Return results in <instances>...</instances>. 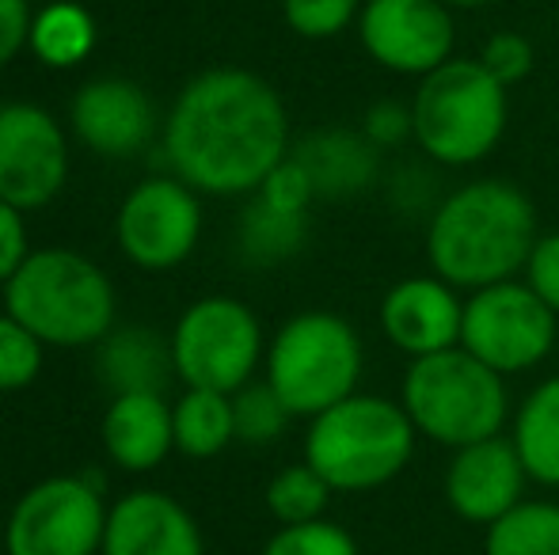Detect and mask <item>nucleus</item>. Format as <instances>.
Returning a JSON list of instances; mask_svg holds the SVG:
<instances>
[{
	"instance_id": "38",
	"label": "nucleus",
	"mask_w": 559,
	"mask_h": 555,
	"mask_svg": "<svg viewBox=\"0 0 559 555\" xmlns=\"http://www.w3.org/2000/svg\"><path fill=\"white\" fill-rule=\"evenodd\" d=\"M4 533H8V518L0 514V544H4Z\"/></svg>"
},
{
	"instance_id": "17",
	"label": "nucleus",
	"mask_w": 559,
	"mask_h": 555,
	"mask_svg": "<svg viewBox=\"0 0 559 555\" xmlns=\"http://www.w3.org/2000/svg\"><path fill=\"white\" fill-rule=\"evenodd\" d=\"M99 555H206L202 529L164 491H130L107 510Z\"/></svg>"
},
{
	"instance_id": "33",
	"label": "nucleus",
	"mask_w": 559,
	"mask_h": 555,
	"mask_svg": "<svg viewBox=\"0 0 559 555\" xmlns=\"http://www.w3.org/2000/svg\"><path fill=\"white\" fill-rule=\"evenodd\" d=\"M522 281L559 316V232H540L522 270Z\"/></svg>"
},
{
	"instance_id": "31",
	"label": "nucleus",
	"mask_w": 559,
	"mask_h": 555,
	"mask_svg": "<svg viewBox=\"0 0 559 555\" xmlns=\"http://www.w3.org/2000/svg\"><path fill=\"white\" fill-rule=\"evenodd\" d=\"M476 58H479V65L499 84H507V88L522 84L525 76L533 73V46H530V38L518 35V31H499V35H491L479 46Z\"/></svg>"
},
{
	"instance_id": "24",
	"label": "nucleus",
	"mask_w": 559,
	"mask_h": 555,
	"mask_svg": "<svg viewBox=\"0 0 559 555\" xmlns=\"http://www.w3.org/2000/svg\"><path fill=\"white\" fill-rule=\"evenodd\" d=\"M484 555H559V503L522 498L484 529Z\"/></svg>"
},
{
	"instance_id": "21",
	"label": "nucleus",
	"mask_w": 559,
	"mask_h": 555,
	"mask_svg": "<svg viewBox=\"0 0 559 555\" xmlns=\"http://www.w3.org/2000/svg\"><path fill=\"white\" fill-rule=\"evenodd\" d=\"M510 442L530 483L559 487V377H548L522 400L510 419Z\"/></svg>"
},
{
	"instance_id": "10",
	"label": "nucleus",
	"mask_w": 559,
	"mask_h": 555,
	"mask_svg": "<svg viewBox=\"0 0 559 555\" xmlns=\"http://www.w3.org/2000/svg\"><path fill=\"white\" fill-rule=\"evenodd\" d=\"M107 506L81 475H50L8 514L4 555H99Z\"/></svg>"
},
{
	"instance_id": "29",
	"label": "nucleus",
	"mask_w": 559,
	"mask_h": 555,
	"mask_svg": "<svg viewBox=\"0 0 559 555\" xmlns=\"http://www.w3.org/2000/svg\"><path fill=\"white\" fill-rule=\"evenodd\" d=\"M263 555H361L358 541L343 526L328 518L305 526H278V533L263 544Z\"/></svg>"
},
{
	"instance_id": "13",
	"label": "nucleus",
	"mask_w": 559,
	"mask_h": 555,
	"mask_svg": "<svg viewBox=\"0 0 559 555\" xmlns=\"http://www.w3.org/2000/svg\"><path fill=\"white\" fill-rule=\"evenodd\" d=\"M69 179V141L50 111L35 104L0 107V202L43 209Z\"/></svg>"
},
{
	"instance_id": "15",
	"label": "nucleus",
	"mask_w": 559,
	"mask_h": 555,
	"mask_svg": "<svg viewBox=\"0 0 559 555\" xmlns=\"http://www.w3.org/2000/svg\"><path fill=\"white\" fill-rule=\"evenodd\" d=\"M461 289H453L438 275L400 278L381 301V335L412 362L461 347Z\"/></svg>"
},
{
	"instance_id": "14",
	"label": "nucleus",
	"mask_w": 559,
	"mask_h": 555,
	"mask_svg": "<svg viewBox=\"0 0 559 555\" xmlns=\"http://www.w3.org/2000/svg\"><path fill=\"white\" fill-rule=\"evenodd\" d=\"M525 475L518 449L507 434L484 437L464 449H453L445 464V506L468 526H495L502 514H510L525 498Z\"/></svg>"
},
{
	"instance_id": "11",
	"label": "nucleus",
	"mask_w": 559,
	"mask_h": 555,
	"mask_svg": "<svg viewBox=\"0 0 559 555\" xmlns=\"http://www.w3.org/2000/svg\"><path fill=\"white\" fill-rule=\"evenodd\" d=\"M115 237L122 255L141 270H171L199 248L202 206L199 191L176 176H156L138 183L122 198L115 217Z\"/></svg>"
},
{
	"instance_id": "7",
	"label": "nucleus",
	"mask_w": 559,
	"mask_h": 555,
	"mask_svg": "<svg viewBox=\"0 0 559 555\" xmlns=\"http://www.w3.org/2000/svg\"><path fill=\"white\" fill-rule=\"evenodd\" d=\"M266 385L294 419H317L358 393L366 350L350 319L328 309L289 316L266 342Z\"/></svg>"
},
{
	"instance_id": "5",
	"label": "nucleus",
	"mask_w": 559,
	"mask_h": 555,
	"mask_svg": "<svg viewBox=\"0 0 559 555\" xmlns=\"http://www.w3.org/2000/svg\"><path fill=\"white\" fill-rule=\"evenodd\" d=\"M415 434L404 403L354 393L324 415L309 419L305 460L343 495H366L392 483L415 457Z\"/></svg>"
},
{
	"instance_id": "1",
	"label": "nucleus",
	"mask_w": 559,
	"mask_h": 555,
	"mask_svg": "<svg viewBox=\"0 0 559 555\" xmlns=\"http://www.w3.org/2000/svg\"><path fill=\"white\" fill-rule=\"evenodd\" d=\"M164 156L176 179L199 194H255L289 156L286 104L248 69H206L171 107Z\"/></svg>"
},
{
	"instance_id": "3",
	"label": "nucleus",
	"mask_w": 559,
	"mask_h": 555,
	"mask_svg": "<svg viewBox=\"0 0 559 555\" xmlns=\"http://www.w3.org/2000/svg\"><path fill=\"white\" fill-rule=\"evenodd\" d=\"M4 312L43 347H92L115 331V286L73 248H43L4 286Z\"/></svg>"
},
{
	"instance_id": "8",
	"label": "nucleus",
	"mask_w": 559,
	"mask_h": 555,
	"mask_svg": "<svg viewBox=\"0 0 559 555\" xmlns=\"http://www.w3.org/2000/svg\"><path fill=\"white\" fill-rule=\"evenodd\" d=\"M266 358L259 316L236 297H202L171 331V362L187 388L240 393Z\"/></svg>"
},
{
	"instance_id": "30",
	"label": "nucleus",
	"mask_w": 559,
	"mask_h": 555,
	"mask_svg": "<svg viewBox=\"0 0 559 555\" xmlns=\"http://www.w3.org/2000/svg\"><path fill=\"white\" fill-rule=\"evenodd\" d=\"M43 370V342L15 316H0V393L27 388Z\"/></svg>"
},
{
	"instance_id": "9",
	"label": "nucleus",
	"mask_w": 559,
	"mask_h": 555,
	"mask_svg": "<svg viewBox=\"0 0 559 555\" xmlns=\"http://www.w3.org/2000/svg\"><path fill=\"white\" fill-rule=\"evenodd\" d=\"M559 339V316L522 278L464 293L461 347L487 370L518 377L548 362Z\"/></svg>"
},
{
	"instance_id": "25",
	"label": "nucleus",
	"mask_w": 559,
	"mask_h": 555,
	"mask_svg": "<svg viewBox=\"0 0 559 555\" xmlns=\"http://www.w3.org/2000/svg\"><path fill=\"white\" fill-rule=\"evenodd\" d=\"M240 255L255 267H274V263L294 260L309 240V214H286V209L266 206L255 198L240 217Z\"/></svg>"
},
{
	"instance_id": "34",
	"label": "nucleus",
	"mask_w": 559,
	"mask_h": 555,
	"mask_svg": "<svg viewBox=\"0 0 559 555\" xmlns=\"http://www.w3.org/2000/svg\"><path fill=\"white\" fill-rule=\"evenodd\" d=\"M361 134L373 141L377 148H396L412 141V104H396V99H381L361 114Z\"/></svg>"
},
{
	"instance_id": "19",
	"label": "nucleus",
	"mask_w": 559,
	"mask_h": 555,
	"mask_svg": "<svg viewBox=\"0 0 559 555\" xmlns=\"http://www.w3.org/2000/svg\"><path fill=\"white\" fill-rule=\"evenodd\" d=\"M289 153L309 171L317 198H358L377 183L381 148L361 130H320Z\"/></svg>"
},
{
	"instance_id": "2",
	"label": "nucleus",
	"mask_w": 559,
	"mask_h": 555,
	"mask_svg": "<svg viewBox=\"0 0 559 555\" xmlns=\"http://www.w3.org/2000/svg\"><path fill=\"white\" fill-rule=\"evenodd\" d=\"M537 209L510 179H472L427 214L430 275L461 293L522 278L537 244Z\"/></svg>"
},
{
	"instance_id": "4",
	"label": "nucleus",
	"mask_w": 559,
	"mask_h": 555,
	"mask_svg": "<svg viewBox=\"0 0 559 555\" xmlns=\"http://www.w3.org/2000/svg\"><path fill=\"white\" fill-rule=\"evenodd\" d=\"M510 126V88L479 58H449L412 96V141L438 168H472L499 148Z\"/></svg>"
},
{
	"instance_id": "18",
	"label": "nucleus",
	"mask_w": 559,
	"mask_h": 555,
	"mask_svg": "<svg viewBox=\"0 0 559 555\" xmlns=\"http://www.w3.org/2000/svg\"><path fill=\"white\" fill-rule=\"evenodd\" d=\"M99 434L107 457L126 472H153L176 449V422L160 393L115 396Z\"/></svg>"
},
{
	"instance_id": "26",
	"label": "nucleus",
	"mask_w": 559,
	"mask_h": 555,
	"mask_svg": "<svg viewBox=\"0 0 559 555\" xmlns=\"http://www.w3.org/2000/svg\"><path fill=\"white\" fill-rule=\"evenodd\" d=\"M335 491L328 487V480L309 464H289L266 483V510L278 526H305V521H317L328 514Z\"/></svg>"
},
{
	"instance_id": "23",
	"label": "nucleus",
	"mask_w": 559,
	"mask_h": 555,
	"mask_svg": "<svg viewBox=\"0 0 559 555\" xmlns=\"http://www.w3.org/2000/svg\"><path fill=\"white\" fill-rule=\"evenodd\" d=\"M31 53L50 69H73L96 46V23L73 0H53L31 20Z\"/></svg>"
},
{
	"instance_id": "36",
	"label": "nucleus",
	"mask_w": 559,
	"mask_h": 555,
	"mask_svg": "<svg viewBox=\"0 0 559 555\" xmlns=\"http://www.w3.org/2000/svg\"><path fill=\"white\" fill-rule=\"evenodd\" d=\"M31 20L35 12L27 0H0V69L31 43Z\"/></svg>"
},
{
	"instance_id": "20",
	"label": "nucleus",
	"mask_w": 559,
	"mask_h": 555,
	"mask_svg": "<svg viewBox=\"0 0 559 555\" xmlns=\"http://www.w3.org/2000/svg\"><path fill=\"white\" fill-rule=\"evenodd\" d=\"M171 362V342H164L148 327H122L99 342V381L115 396L126 393H160Z\"/></svg>"
},
{
	"instance_id": "16",
	"label": "nucleus",
	"mask_w": 559,
	"mask_h": 555,
	"mask_svg": "<svg viewBox=\"0 0 559 555\" xmlns=\"http://www.w3.org/2000/svg\"><path fill=\"white\" fill-rule=\"evenodd\" d=\"M69 122L81 145L99 156H133L153 137V104L145 88L122 76H99L76 88Z\"/></svg>"
},
{
	"instance_id": "12",
	"label": "nucleus",
	"mask_w": 559,
	"mask_h": 555,
	"mask_svg": "<svg viewBox=\"0 0 559 555\" xmlns=\"http://www.w3.org/2000/svg\"><path fill=\"white\" fill-rule=\"evenodd\" d=\"M354 27L373 65L396 76L423 81L456 58V23L445 0H366Z\"/></svg>"
},
{
	"instance_id": "35",
	"label": "nucleus",
	"mask_w": 559,
	"mask_h": 555,
	"mask_svg": "<svg viewBox=\"0 0 559 555\" xmlns=\"http://www.w3.org/2000/svg\"><path fill=\"white\" fill-rule=\"evenodd\" d=\"M27 255L31 244H27V225H23V209L0 202V286L12 281V275L23 267Z\"/></svg>"
},
{
	"instance_id": "28",
	"label": "nucleus",
	"mask_w": 559,
	"mask_h": 555,
	"mask_svg": "<svg viewBox=\"0 0 559 555\" xmlns=\"http://www.w3.org/2000/svg\"><path fill=\"white\" fill-rule=\"evenodd\" d=\"M366 0H282V20L309 43H328L358 23Z\"/></svg>"
},
{
	"instance_id": "6",
	"label": "nucleus",
	"mask_w": 559,
	"mask_h": 555,
	"mask_svg": "<svg viewBox=\"0 0 559 555\" xmlns=\"http://www.w3.org/2000/svg\"><path fill=\"white\" fill-rule=\"evenodd\" d=\"M400 403L415 434L449 453L502 434L510 419L507 377L487 370L464 347L415 358L400 381Z\"/></svg>"
},
{
	"instance_id": "32",
	"label": "nucleus",
	"mask_w": 559,
	"mask_h": 555,
	"mask_svg": "<svg viewBox=\"0 0 559 555\" xmlns=\"http://www.w3.org/2000/svg\"><path fill=\"white\" fill-rule=\"evenodd\" d=\"M255 198H263L266 206L286 209V214H309V206L317 202V186H312L309 171L301 168L294 153L263 179V186L255 191Z\"/></svg>"
},
{
	"instance_id": "22",
	"label": "nucleus",
	"mask_w": 559,
	"mask_h": 555,
	"mask_svg": "<svg viewBox=\"0 0 559 555\" xmlns=\"http://www.w3.org/2000/svg\"><path fill=\"white\" fill-rule=\"evenodd\" d=\"M176 422V449L183 457L210 460L228 442H236V419H233V396L210 393V388H187L171 408Z\"/></svg>"
},
{
	"instance_id": "27",
	"label": "nucleus",
	"mask_w": 559,
	"mask_h": 555,
	"mask_svg": "<svg viewBox=\"0 0 559 555\" xmlns=\"http://www.w3.org/2000/svg\"><path fill=\"white\" fill-rule=\"evenodd\" d=\"M233 419H236V442L266 445L286 434L294 415L278 400V393L266 381H259V385H243L240 393H233Z\"/></svg>"
},
{
	"instance_id": "37",
	"label": "nucleus",
	"mask_w": 559,
	"mask_h": 555,
	"mask_svg": "<svg viewBox=\"0 0 559 555\" xmlns=\"http://www.w3.org/2000/svg\"><path fill=\"white\" fill-rule=\"evenodd\" d=\"M449 8H464V12H476V8H487V4H495V0H445Z\"/></svg>"
}]
</instances>
